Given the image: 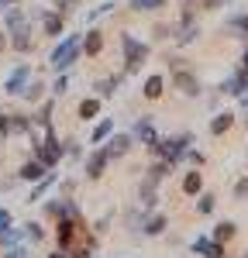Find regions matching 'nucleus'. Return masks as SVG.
Wrapping results in <instances>:
<instances>
[{
    "mask_svg": "<svg viewBox=\"0 0 248 258\" xmlns=\"http://www.w3.org/2000/svg\"><path fill=\"white\" fill-rule=\"evenodd\" d=\"M204 7H207V11H217V7H221V0H204Z\"/></svg>",
    "mask_w": 248,
    "mask_h": 258,
    "instance_id": "nucleus-38",
    "label": "nucleus"
},
{
    "mask_svg": "<svg viewBox=\"0 0 248 258\" xmlns=\"http://www.w3.org/2000/svg\"><path fill=\"white\" fill-rule=\"evenodd\" d=\"M66 86H69V80H66V73H59V80H55V86H52V90H55V93H66Z\"/></svg>",
    "mask_w": 248,
    "mask_h": 258,
    "instance_id": "nucleus-35",
    "label": "nucleus"
},
{
    "mask_svg": "<svg viewBox=\"0 0 248 258\" xmlns=\"http://www.w3.org/2000/svg\"><path fill=\"white\" fill-rule=\"evenodd\" d=\"M107 162H110V159H107V152H103V148H97V152L86 159V176H90V179H100L103 169H107Z\"/></svg>",
    "mask_w": 248,
    "mask_h": 258,
    "instance_id": "nucleus-9",
    "label": "nucleus"
},
{
    "mask_svg": "<svg viewBox=\"0 0 248 258\" xmlns=\"http://www.w3.org/2000/svg\"><path fill=\"white\" fill-rule=\"evenodd\" d=\"M103 152H107V159H121L131 152V135H114V138L103 145Z\"/></svg>",
    "mask_w": 248,
    "mask_h": 258,
    "instance_id": "nucleus-6",
    "label": "nucleus"
},
{
    "mask_svg": "<svg viewBox=\"0 0 248 258\" xmlns=\"http://www.w3.org/2000/svg\"><path fill=\"white\" fill-rule=\"evenodd\" d=\"M41 90H45L41 83H24V90H21L18 97H24V100H31V103H35V100H41Z\"/></svg>",
    "mask_w": 248,
    "mask_h": 258,
    "instance_id": "nucleus-24",
    "label": "nucleus"
},
{
    "mask_svg": "<svg viewBox=\"0 0 248 258\" xmlns=\"http://www.w3.org/2000/svg\"><path fill=\"white\" fill-rule=\"evenodd\" d=\"M224 93H231V97H245L248 90V69H238L231 80H224V86H221Z\"/></svg>",
    "mask_w": 248,
    "mask_h": 258,
    "instance_id": "nucleus-7",
    "label": "nucleus"
},
{
    "mask_svg": "<svg viewBox=\"0 0 248 258\" xmlns=\"http://www.w3.org/2000/svg\"><path fill=\"white\" fill-rule=\"evenodd\" d=\"M231 238H234V224H231V220H221V224L214 227V241L224 244V241H231Z\"/></svg>",
    "mask_w": 248,
    "mask_h": 258,
    "instance_id": "nucleus-20",
    "label": "nucleus"
},
{
    "mask_svg": "<svg viewBox=\"0 0 248 258\" xmlns=\"http://www.w3.org/2000/svg\"><path fill=\"white\" fill-rule=\"evenodd\" d=\"M231 28H238V31H245V35H248V14H238V18H231Z\"/></svg>",
    "mask_w": 248,
    "mask_h": 258,
    "instance_id": "nucleus-32",
    "label": "nucleus"
},
{
    "mask_svg": "<svg viewBox=\"0 0 248 258\" xmlns=\"http://www.w3.org/2000/svg\"><path fill=\"white\" fill-rule=\"evenodd\" d=\"M0 135H11V114H0Z\"/></svg>",
    "mask_w": 248,
    "mask_h": 258,
    "instance_id": "nucleus-36",
    "label": "nucleus"
},
{
    "mask_svg": "<svg viewBox=\"0 0 248 258\" xmlns=\"http://www.w3.org/2000/svg\"><path fill=\"white\" fill-rule=\"evenodd\" d=\"M135 138H142L145 145H152V141H155V127H152V120H148V117H142L138 124H135Z\"/></svg>",
    "mask_w": 248,
    "mask_h": 258,
    "instance_id": "nucleus-17",
    "label": "nucleus"
},
{
    "mask_svg": "<svg viewBox=\"0 0 248 258\" xmlns=\"http://www.w3.org/2000/svg\"><path fill=\"white\" fill-rule=\"evenodd\" d=\"M186 148H190V135H176V138H155L152 141V152L165 162H176L186 155Z\"/></svg>",
    "mask_w": 248,
    "mask_h": 258,
    "instance_id": "nucleus-3",
    "label": "nucleus"
},
{
    "mask_svg": "<svg viewBox=\"0 0 248 258\" xmlns=\"http://www.w3.org/2000/svg\"><path fill=\"white\" fill-rule=\"evenodd\" d=\"M28 76H31V69H28V66H18V69L11 73V80L4 83V93H14V97H18L21 90H24V83H28Z\"/></svg>",
    "mask_w": 248,
    "mask_h": 258,
    "instance_id": "nucleus-8",
    "label": "nucleus"
},
{
    "mask_svg": "<svg viewBox=\"0 0 248 258\" xmlns=\"http://www.w3.org/2000/svg\"><path fill=\"white\" fill-rule=\"evenodd\" d=\"M76 4H80V0H55V14H69Z\"/></svg>",
    "mask_w": 248,
    "mask_h": 258,
    "instance_id": "nucleus-31",
    "label": "nucleus"
},
{
    "mask_svg": "<svg viewBox=\"0 0 248 258\" xmlns=\"http://www.w3.org/2000/svg\"><path fill=\"white\" fill-rule=\"evenodd\" d=\"M204 189V176L200 172H186V179H183V193L186 197H197Z\"/></svg>",
    "mask_w": 248,
    "mask_h": 258,
    "instance_id": "nucleus-15",
    "label": "nucleus"
},
{
    "mask_svg": "<svg viewBox=\"0 0 248 258\" xmlns=\"http://www.w3.org/2000/svg\"><path fill=\"white\" fill-rule=\"evenodd\" d=\"M31 117H18V114H11V131H18V135H28L31 131Z\"/></svg>",
    "mask_w": 248,
    "mask_h": 258,
    "instance_id": "nucleus-25",
    "label": "nucleus"
},
{
    "mask_svg": "<svg viewBox=\"0 0 248 258\" xmlns=\"http://www.w3.org/2000/svg\"><path fill=\"white\" fill-rule=\"evenodd\" d=\"M162 231H165V217H162V214L148 217V224H145V234H152V238H155V234H162Z\"/></svg>",
    "mask_w": 248,
    "mask_h": 258,
    "instance_id": "nucleus-23",
    "label": "nucleus"
},
{
    "mask_svg": "<svg viewBox=\"0 0 248 258\" xmlns=\"http://www.w3.org/2000/svg\"><path fill=\"white\" fill-rule=\"evenodd\" d=\"M4 48H7V35L0 31V52H4Z\"/></svg>",
    "mask_w": 248,
    "mask_h": 258,
    "instance_id": "nucleus-39",
    "label": "nucleus"
},
{
    "mask_svg": "<svg viewBox=\"0 0 248 258\" xmlns=\"http://www.w3.org/2000/svg\"><path fill=\"white\" fill-rule=\"evenodd\" d=\"M121 48H124V69H128V73H138L142 62L148 59V45L124 31V35H121Z\"/></svg>",
    "mask_w": 248,
    "mask_h": 258,
    "instance_id": "nucleus-2",
    "label": "nucleus"
},
{
    "mask_svg": "<svg viewBox=\"0 0 248 258\" xmlns=\"http://www.w3.org/2000/svg\"><path fill=\"white\" fill-rule=\"evenodd\" d=\"M80 41H83L80 35H66V38L55 45V52H52V59H48L55 73H66V69L76 62V55H80Z\"/></svg>",
    "mask_w": 248,
    "mask_h": 258,
    "instance_id": "nucleus-1",
    "label": "nucleus"
},
{
    "mask_svg": "<svg viewBox=\"0 0 248 258\" xmlns=\"http://www.w3.org/2000/svg\"><path fill=\"white\" fill-rule=\"evenodd\" d=\"M52 182H55L52 176H41V179H38V186L31 189V197H28V200H31V203H35V200H41L45 193H48V189H52Z\"/></svg>",
    "mask_w": 248,
    "mask_h": 258,
    "instance_id": "nucleus-22",
    "label": "nucleus"
},
{
    "mask_svg": "<svg viewBox=\"0 0 248 258\" xmlns=\"http://www.w3.org/2000/svg\"><path fill=\"white\" fill-rule=\"evenodd\" d=\"M97 114H100V100H97V97H90V100H83V103H80V117L83 120L97 117Z\"/></svg>",
    "mask_w": 248,
    "mask_h": 258,
    "instance_id": "nucleus-18",
    "label": "nucleus"
},
{
    "mask_svg": "<svg viewBox=\"0 0 248 258\" xmlns=\"http://www.w3.org/2000/svg\"><path fill=\"white\" fill-rule=\"evenodd\" d=\"M165 0H131V11H159Z\"/></svg>",
    "mask_w": 248,
    "mask_h": 258,
    "instance_id": "nucleus-28",
    "label": "nucleus"
},
{
    "mask_svg": "<svg viewBox=\"0 0 248 258\" xmlns=\"http://www.w3.org/2000/svg\"><path fill=\"white\" fill-rule=\"evenodd\" d=\"M24 238V227H11V224H7V227H0V248H14V244H18V241Z\"/></svg>",
    "mask_w": 248,
    "mask_h": 258,
    "instance_id": "nucleus-14",
    "label": "nucleus"
},
{
    "mask_svg": "<svg viewBox=\"0 0 248 258\" xmlns=\"http://www.w3.org/2000/svg\"><path fill=\"white\" fill-rule=\"evenodd\" d=\"M231 124H234L231 114H217V117L210 120V131H214V135H224V131H231Z\"/></svg>",
    "mask_w": 248,
    "mask_h": 258,
    "instance_id": "nucleus-19",
    "label": "nucleus"
},
{
    "mask_svg": "<svg viewBox=\"0 0 248 258\" xmlns=\"http://www.w3.org/2000/svg\"><path fill=\"white\" fill-rule=\"evenodd\" d=\"M0 7H7V0H0Z\"/></svg>",
    "mask_w": 248,
    "mask_h": 258,
    "instance_id": "nucleus-42",
    "label": "nucleus"
},
{
    "mask_svg": "<svg viewBox=\"0 0 248 258\" xmlns=\"http://www.w3.org/2000/svg\"><path fill=\"white\" fill-rule=\"evenodd\" d=\"M45 172H48V169H45V165H41L38 159H31V162H24V165H21V172H18V176H21V179H28V182H38V179L45 176Z\"/></svg>",
    "mask_w": 248,
    "mask_h": 258,
    "instance_id": "nucleus-12",
    "label": "nucleus"
},
{
    "mask_svg": "<svg viewBox=\"0 0 248 258\" xmlns=\"http://www.w3.org/2000/svg\"><path fill=\"white\" fill-rule=\"evenodd\" d=\"M41 28H45L48 38H59V35H62V14H55V11L45 14V18H41Z\"/></svg>",
    "mask_w": 248,
    "mask_h": 258,
    "instance_id": "nucleus-13",
    "label": "nucleus"
},
{
    "mask_svg": "<svg viewBox=\"0 0 248 258\" xmlns=\"http://www.w3.org/2000/svg\"><path fill=\"white\" fill-rule=\"evenodd\" d=\"M234 197H238V200H248V179H241V182L234 186Z\"/></svg>",
    "mask_w": 248,
    "mask_h": 258,
    "instance_id": "nucleus-34",
    "label": "nucleus"
},
{
    "mask_svg": "<svg viewBox=\"0 0 248 258\" xmlns=\"http://www.w3.org/2000/svg\"><path fill=\"white\" fill-rule=\"evenodd\" d=\"M4 24H7L11 31H14V28H21V24H24V11H18V7H11V11H7V21H4Z\"/></svg>",
    "mask_w": 248,
    "mask_h": 258,
    "instance_id": "nucleus-27",
    "label": "nucleus"
},
{
    "mask_svg": "<svg viewBox=\"0 0 248 258\" xmlns=\"http://www.w3.org/2000/svg\"><path fill=\"white\" fill-rule=\"evenodd\" d=\"M172 86H176L179 93H186V97H200V80H197L190 69H183V66H176V73H172Z\"/></svg>",
    "mask_w": 248,
    "mask_h": 258,
    "instance_id": "nucleus-4",
    "label": "nucleus"
},
{
    "mask_svg": "<svg viewBox=\"0 0 248 258\" xmlns=\"http://www.w3.org/2000/svg\"><path fill=\"white\" fill-rule=\"evenodd\" d=\"M7 4H21V0H7Z\"/></svg>",
    "mask_w": 248,
    "mask_h": 258,
    "instance_id": "nucleus-43",
    "label": "nucleus"
},
{
    "mask_svg": "<svg viewBox=\"0 0 248 258\" xmlns=\"http://www.w3.org/2000/svg\"><path fill=\"white\" fill-rule=\"evenodd\" d=\"M190 248H193L197 255H204V258H224V244L214 241V238H193Z\"/></svg>",
    "mask_w": 248,
    "mask_h": 258,
    "instance_id": "nucleus-5",
    "label": "nucleus"
},
{
    "mask_svg": "<svg viewBox=\"0 0 248 258\" xmlns=\"http://www.w3.org/2000/svg\"><path fill=\"white\" fill-rule=\"evenodd\" d=\"M110 131H114V120H100V124L93 127V141H107Z\"/></svg>",
    "mask_w": 248,
    "mask_h": 258,
    "instance_id": "nucleus-26",
    "label": "nucleus"
},
{
    "mask_svg": "<svg viewBox=\"0 0 248 258\" xmlns=\"http://www.w3.org/2000/svg\"><path fill=\"white\" fill-rule=\"evenodd\" d=\"M11 35H14V38H11V45H14V52H21V55H28V52H31V31H28V28L21 24V28H14V31H11Z\"/></svg>",
    "mask_w": 248,
    "mask_h": 258,
    "instance_id": "nucleus-10",
    "label": "nucleus"
},
{
    "mask_svg": "<svg viewBox=\"0 0 248 258\" xmlns=\"http://www.w3.org/2000/svg\"><path fill=\"white\" fill-rule=\"evenodd\" d=\"M48 258H69V255H66V251H55V255H48Z\"/></svg>",
    "mask_w": 248,
    "mask_h": 258,
    "instance_id": "nucleus-40",
    "label": "nucleus"
},
{
    "mask_svg": "<svg viewBox=\"0 0 248 258\" xmlns=\"http://www.w3.org/2000/svg\"><path fill=\"white\" fill-rule=\"evenodd\" d=\"M4 258H31V255H28L24 248H18V244H14V248H7V251H4Z\"/></svg>",
    "mask_w": 248,
    "mask_h": 258,
    "instance_id": "nucleus-33",
    "label": "nucleus"
},
{
    "mask_svg": "<svg viewBox=\"0 0 248 258\" xmlns=\"http://www.w3.org/2000/svg\"><path fill=\"white\" fill-rule=\"evenodd\" d=\"M24 238H28V241H41V238H45V231H41L38 224H24Z\"/></svg>",
    "mask_w": 248,
    "mask_h": 258,
    "instance_id": "nucleus-29",
    "label": "nucleus"
},
{
    "mask_svg": "<svg viewBox=\"0 0 248 258\" xmlns=\"http://www.w3.org/2000/svg\"><path fill=\"white\" fill-rule=\"evenodd\" d=\"M7 224H11V210H4V207H0V227H7Z\"/></svg>",
    "mask_w": 248,
    "mask_h": 258,
    "instance_id": "nucleus-37",
    "label": "nucleus"
},
{
    "mask_svg": "<svg viewBox=\"0 0 248 258\" xmlns=\"http://www.w3.org/2000/svg\"><path fill=\"white\" fill-rule=\"evenodd\" d=\"M241 69H248V52H245V59H241Z\"/></svg>",
    "mask_w": 248,
    "mask_h": 258,
    "instance_id": "nucleus-41",
    "label": "nucleus"
},
{
    "mask_svg": "<svg viewBox=\"0 0 248 258\" xmlns=\"http://www.w3.org/2000/svg\"><path fill=\"white\" fill-rule=\"evenodd\" d=\"M117 86H121V76H110V80H100V83H97L100 97H114V93H117Z\"/></svg>",
    "mask_w": 248,
    "mask_h": 258,
    "instance_id": "nucleus-21",
    "label": "nucleus"
},
{
    "mask_svg": "<svg viewBox=\"0 0 248 258\" xmlns=\"http://www.w3.org/2000/svg\"><path fill=\"white\" fill-rule=\"evenodd\" d=\"M162 90H165L162 76H148V80H145V97H148V100H159V97H162Z\"/></svg>",
    "mask_w": 248,
    "mask_h": 258,
    "instance_id": "nucleus-16",
    "label": "nucleus"
},
{
    "mask_svg": "<svg viewBox=\"0 0 248 258\" xmlns=\"http://www.w3.org/2000/svg\"><path fill=\"white\" fill-rule=\"evenodd\" d=\"M214 200H217V197L204 193V197H200V203H197V210H200V214H214Z\"/></svg>",
    "mask_w": 248,
    "mask_h": 258,
    "instance_id": "nucleus-30",
    "label": "nucleus"
},
{
    "mask_svg": "<svg viewBox=\"0 0 248 258\" xmlns=\"http://www.w3.org/2000/svg\"><path fill=\"white\" fill-rule=\"evenodd\" d=\"M80 52H86V55H100L103 52V35L100 31H86V38L80 41Z\"/></svg>",
    "mask_w": 248,
    "mask_h": 258,
    "instance_id": "nucleus-11",
    "label": "nucleus"
}]
</instances>
